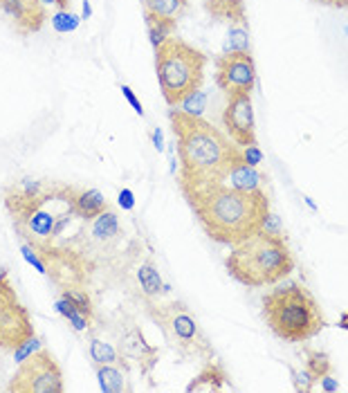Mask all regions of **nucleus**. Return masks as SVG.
Returning a JSON list of instances; mask_svg holds the SVG:
<instances>
[{
    "label": "nucleus",
    "mask_w": 348,
    "mask_h": 393,
    "mask_svg": "<svg viewBox=\"0 0 348 393\" xmlns=\"http://www.w3.org/2000/svg\"><path fill=\"white\" fill-rule=\"evenodd\" d=\"M169 120L180 162V192L184 194L227 182L231 169L243 159L238 144L231 142L211 122L184 112L182 108H171Z\"/></svg>",
    "instance_id": "obj_1"
},
{
    "label": "nucleus",
    "mask_w": 348,
    "mask_h": 393,
    "mask_svg": "<svg viewBox=\"0 0 348 393\" xmlns=\"http://www.w3.org/2000/svg\"><path fill=\"white\" fill-rule=\"evenodd\" d=\"M194 209L205 234L227 247H234L263 229L270 216V198L263 189H236L211 184L182 194Z\"/></svg>",
    "instance_id": "obj_2"
},
{
    "label": "nucleus",
    "mask_w": 348,
    "mask_h": 393,
    "mask_svg": "<svg viewBox=\"0 0 348 393\" xmlns=\"http://www.w3.org/2000/svg\"><path fill=\"white\" fill-rule=\"evenodd\" d=\"M295 256L281 234L268 229L256 231L254 236L231 247L225 258V268L231 279L245 288L274 285L295 270Z\"/></svg>",
    "instance_id": "obj_3"
},
{
    "label": "nucleus",
    "mask_w": 348,
    "mask_h": 393,
    "mask_svg": "<svg viewBox=\"0 0 348 393\" xmlns=\"http://www.w3.org/2000/svg\"><path fill=\"white\" fill-rule=\"evenodd\" d=\"M260 305L270 330L288 344L308 342L326 328V317L317 299L299 281L272 288L260 299Z\"/></svg>",
    "instance_id": "obj_4"
},
{
    "label": "nucleus",
    "mask_w": 348,
    "mask_h": 393,
    "mask_svg": "<svg viewBox=\"0 0 348 393\" xmlns=\"http://www.w3.org/2000/svg\"><path fill=\"white\" fill-rule=\"evenodd\" d=\"M207 54L180 36H169L155 48V72L164 101L178 108L182 101L198 93L205 83Z\"/></svg>",
    "instance_id": "obj_5"
},
{
    "label": "nucleus",
    "mask_w": 348,
    "mask_h": 393,
    "mask_svg": "<svg viewBox=\"0 0 348 393\" xmlns=\"http://www.w3.org/2000/svg\"><path fill=\"white\" fill-rule=\"evenodd\" d=\"M147 315L162 330L169 348L184 362L213 360V346L200 328L198 319L182 301H149Z\"/></svg>",
    "instance_id": "obj_6"
},
{
    "label": "nucleus",
    "mask_w": 348,
    "mask_h": 393,
    "mask_svg": "<svg viewBox=\"0 0 348 393\" xmlns=\"http://www.w3.org/2000/svg\"><path fill=\"white\" fill-rule=\"evenodd\" d=\"M34 322L30 310L19 299V293L9 281V270H0V348L16 351L27 340L34 337Z\"/></svg>",
    "instance_id": "obj_7"
},
{
    "label": "nucleus",
    "mask_w": 348,
    "mask_h": 393,
    "mask_svg": "<svg viewBox=\"0 0 348 393\" xmlns=\"http://www.w3.org/2000/svg\"><path fill=\"white\" fill-rule=\"evenodd\" d=\"M63 389V371L48 348H38L23 360L7 384V391L11 393H61Z\"/></svg>",
    "instance_id": "obj_8"
},
{
    "label": "nucleus",
    "mask_w": 348,
    "mask_h": 393,
    "mask_svg": "<svg viewBox=\"0 0 348 393\" xmlns=\"http://www.w3.org/2000/svg\"><path fill=\"white\" fill-rule=\"evenodd\" d=\"M256 83V63L250 52L234 50L216 59V85L225 95L252 93Z\"/></svg>",
    "instance_id": "obj_9"
},
{
    "label": "nucleus",
    "mask_w": 348,
    "mask_h": 393,
    "mask_svg": "<svg viewBox=\"0 0 348 393\" xmlns=\"http://www.w3.org/2000/svg\"><path fill=\"white\" fill-rule=\"evenodd\" d=\"M223 124L229 133V140L238 147L256 144V122L252 108V93L227 95V106L223 110Z\"/></svg>",
    "instance_id": "obj_10"
},
{
    "label": "nucleus",
    "mask_w": 348,
    "mask_h": 393,
    "mask_svg": "<svg viewBox=\"0 0 348 393\" xmlns=\"http://www.w3.org/2000/svg\"><path fill=\"white\" fill-rule=\"evenodd\" d=\"M117 351H120V360L124 362V367H133L139 369L142 375H151V371L155 369V364L159 360V351L157 346H153L151 342H147L144 332L139 326L128 324L117 342Z\"/></svg>",
    "instance_id": "obj_11"
},
{
    "label": "nucleus",
    "mask_w": 348,
    "mask_h": 393,
    "mask_svg": "<svg viewBox=\"0 0 348 393\" xmlns=\"http://www.w3.org/2000/svg\"><path fill=\"white\" fill-rule=\"evenodd\" d=\"M0 11L21 36L36 34L48 21V9L41 0H0Z\"/></svg>",
    "instance_id": "obj_12"
},
{
    "label": "nucleus",
    "mask_w": 348,
    "mask_h": 393,
    "mask_svg": "<svg viewBox=\"0 0 348 393\" xmlns=\"http://www.w3.org/2000/svg\"><path fill=\"white\" fill-rule=\"evenodd\" d=\"M227 382H229V375L223 364L209 360L207 367L186 384V391L189 393H218L227 387Z\"/></svg>",
    "instance_id": "obj_13"
},
{
    "label": "nucleus",
    "mask_w": 348,
    "mask_h": 393,
    "mask_svg": "<svg viewBox=\"0 0 348 393\" xmlns=\"http://www.w3.org/2000/svg\"><path fill=\"white\" fill-rule=\"evenodd\" d=\"M144 16L159 19L164 23L178 25V21L189 9V0H142Z\"/></svg>",
    "instance_id": "obj_14"
},
{
    "label": "nucleus",
    "mask_w": 348,
    "mask_h": 393,
    "mask_svg": "<svg viewBox=\"0 0 348 393\" xmlns=\"http://www.w3.org/2000/svg\"><path fill=\"white\" fill-rule=\"evenodd\" d=\"M122 234L120 216L115 214L110 207L106 211H101L97 218L90 221V236L95 243H110Z\"/></svg>",
    "instance_id": "obj_15"
},
{
    "label": "nucleus",
    "mask_w": 348,
    "mask_h": 393,
    "mask_svg": "<svg viewBox=\"0 0 348 393\" xmlns=\"http://www.w3.org/2000/svg\"><path fill=\"white\" fill-rule=\"evenodd\" d=\"M75 205L77 211L85 218V221H93L101 211L108 209V202L104 194L97 192V189H79L77 187V196H75Z\"/></svg>",
    "instance_id": "obj_16"
},
{
    "label": "nucleus",
    "mask_w": 348,
    "mask_h": 393,
    "mask_svg": "<svg viewBox=\"0 0 348 393\" xmlns=\"http://www.w3.org/2000/svg\"><path fill=\"white\" fill-rule=\"evenodd\" d=\"M229 187H236V189H263V182L268 180L263 173L256 171V167H250L245 159H241V162L231 169L229 173Z\"/></svg>",
    "instance_id": "obj_17"
},
{
    "label": "nucleus",
    "mask_w": 348,
    "mask_h": 393,
    "mask_svg": "<svg viewBox=\"0 0 348 393\" xmlns=\"http://www.w3.org/2000/svg\"><path fill=\"white\" fill-rule=\"evenodd\" d=\"M137 281L142 285V293L144 297H149V299H157L159 295L164 293V283H162V276H159L157 268L151 258H147L144 263H139L137 268Z\"/></svg>",
    "instance_id": "obj_18"
},
{
    "label": "nucleus",
    "mask_w": 348,
    "mask_h": 393,
    "mask_svg": "<svg viewBox=\"0 0 348 393\" xmlns=\"http://www.w3.org/2000/svg\"><path fill=\"white\" fill-rule=\"evenodd\" d=\"M95 371L99 377V387L104 393H122L130 389V384H126V375L115 364H97Z\"/></svg>",
    "instance_id": "obj_19"
},
{
    "label": "nucleus",
    "mask_w": 348,
    "mask_h": 393,
    "mask_svg": "<svg viewBox=\"0 0 348 393\" xmlns=\"http://www.w3.org/2000/svg\"><path fill=\"white\" fill-rule=\"evenodd\" d=\"M54 308H56V313H59L65 322L75 328L77 332H85V330H90L93 328V319L90 317H85L75 303H72L65 295H61L59 299H56V303H54Z\"/></svg>",
    "instance_id": "obj_20"
},
{
    "label": "nucleus",
    "mask_w": 348,
    "mask_h": 393,
    "mask_svg": "<svg viewBox=\"0 0 348 393\" xmlns=\"http://www.w3.org/2000/svg\"><path fill=\"white\" fill-rule=\"evenodd\" d=\"M306 371L315 377V382H319L326 373H332V362L328 353L317 351V348H306Z\"/></svg>",
    "instance_id": "obj_21"
},
{
    "label": "nucleus",
    "mask_w": 348,
    "mask_h": 393,
    "mask_svg": "<svg viewBox=\"0 0 348 393\" xmlns=\"http://www.w3.org/2000/svg\"><path fill=\"white\" fill-rule=\"evenodd\" d=\"M88 353H90V360L97 367V364H120V351L115 346H110L108 342H101L97 337L90 340L88 344Z\"/></svg>",
    "instance_id": "obj_22"
},
{
    "label": "nucleus",
    "mask_w": 348,
    "mask_h": 393,
    "mask_svg": "<svg viewBox=\"0 0 348 393\" xmlns=\"http://www.w3.org/2000/svg\"><path fill=\"white\" fill-rule=\"evenodd\" d=\"M144 21H147V30H149V38L153 43V48H159L162 43L173 36V30H176V25L171 23H164L159 19H151V16H144Z\"/></svg>",
    "instance_id": "obj_23"
},
{
    "label": "nucleus",
    "mask_w": 348,
    "mask_h": 393,
    "mask_svg": "<svg viewBox=\"0 0 348 393\" xmlns=\"http://www.w3.org/2000/svg\"><path fill=\"white\" fill-rule=\"evenodd\" d=\"M79 16L75 11H70V9H56L54 11V16H52V27H54V32H59V34H68V32H75L77 27H79Z\"/></svg>",
    "instance_id": "obj_24"
},
{
    "label": "nucleus",
    "mask_w": 348,
    "mask_h": 393,
    "mask_svg": "<svg viewBox=\"0 0 348 393\" xmlns=\"http://www.w3.org/2000/svg\"><path fill=\"white\" fill-rule=\"evenodd\" d=\"M243 50L250 52V43H248V27H229V50Z\"/></svg>",
    "instance_id": "obj_25"
},
{
    "label": "nucleus",
    "mask_w": 348,
    "mask_h": 393,
    "mask_svg": "<svg viewBox=\"0 0 348 393\" xmlns=\"http://www.w3.org/2000/svg\"><path fill=\"white\" fill-rule=\"evenodd\" d=\"M182 110L184 112H189V115H202V110H205V93L202 90H198V93H194V95H189L184 101H182Z\"/></svg>",
    "instance_id": "obj_26"
},
{
    "label": "nucleus",
    "mask_w": 348,
    "mask_h": 393,
    "mask_svg": "<svg viewBox=\"0 0 348 393\" xmlns=\"http://www.w3.org/2000/svg\"><path fill=\"white\" fill-rule=\"evenodd\" d=\"M38 348H43V342H41V340L36 337V335H34V337H30V340H27L21 348H16V351H14V360H16V362L21 364L23 360H27L32 353H36Z\"/></svg>",
    "instance_id": "obj_27"
},
{
    "label": "nucleus",
    "mask_w": 348,
    "mask_h": 393,
    "mask_svg": "<svg viewBox=\"0 0 348 393\" xmlns=\"http://www.w3.org/2000/svg\"><path fill=\"white\" fill-rule=\"evenodd\" d=\"M21 252H23V258L27 261L30 266H34L41 274H48V266H46V261L41 258V254L36 252V250H32L30 245L27 243H23V247H21Z\"/></svg>",
    "instance_id": "obj_28"
},
{
    "label": "nucleus",
    "mask_w": 348,
    "mask_h": 393,
    "mask_svg": "<svg viewBox=\"0 0 348 393\" xmlns=\"http://www.w3.org/2000/svg\"><path fill=\"white\" fill-rule=\"evenodd\" d=\"M290 375H292V382H295V389L297 391H310L315 387V377L306 369H303V371L290 369Z\"/></svg>",
    "instance_id": "obj_29"
},
{
    "label": "nucleus",
    "mask_w": 348,
    "mask_h": 393,
    "mask_svg": "<svg viewBox=\"0 0 348 393\" xmlns=\"http://www.w3.org/2000/svg\"><path fill=\"white\" fill-rule=\"evenodd\" d=\"M243 159L248 162L250 167H256L263 162V153H260V149L256 147V144H252V147H243Z\"/></svg>",
    "instance_id": "obj_30"
},
{
    "label": "nucleus",
    "mask_w": 348,
    "mask_h": 393,
    "mask_svg": "<svg viewBox=\"0 0 348 393\" xmlns=\"http://www.w3.org/2000/svg\"><path fill=\"white\" fill-rule=\"evenodd\" d=\"M117 205L124 209V211H133L135 209V196L130 189H122L120 196H117Z\"/></svg>",
    "instance_id": "obj_31"
},
{
    "label": "nucleus",
    "mask_w": 348,
    "mask_h": 393,
    "mask_svg": "<svg viewBox=\"0 0 348 393\" xmlns=\"http://www.w3.org/2000/svg\"><path fill=\"white\" fill-rule=\"evenodd\" d=\"M122 95L126 97V101H128L130 106H133V110H135V112L139 115V117H144V108H142V104H139V99L135 97V93L130 90L128 85H122Z\"/></svg>",
    "instance_id": "obj_32"
},
{
    "label": "nucleus",
    "mask_w": 348,
    "mask_h": 393,
    "mask_svg": "<svg viewBox=\"0 0 348 393\" xmlns=\"http://www.w3.org/2000/svg\"><path fill=\"white\" fill-rule=\"evenodd\" d=\"M319 387H322V391L326 393H332V391H339V382L332 377V373H326L322 380H319Z\"/></svg>",
    "instance_id": "obj_33"
},
{
    "label": "nucleus",
    "mask_w": 348,
    "mask_h": 393,
    "mask_svg": "<svg viewBox=\"0 0 348 393\" xmlns=\"http://www.w3.org/2000/svg\"><path fill=\"white\" fill-rule=\"evenodd\" d=\"M315 3L332 9H348V0H315Z\"/></svg>",
    "instance_id": "obj_34"
},
{
    "label": "nucleus",
    "mask_w": 348,
    "mask_h": 393,
    "mask_svg": "<svg viewBox=\"0 0 348 393\" xmlns=\"http://www.w3.org/2000/svg\"><path fill=\"white\" fill-rule=\"evenodd\" d=\"M153 147L162 153L164 151V133H162V128H155L153 130Z\"/></svg>",
    "instance_id": "obj_35"
},
{
    "label": "nucleus",
    "mask_w": 348,
    "mask_h": 393,
    "mask_svg": "<svg viewBox=\"0 0 348 393\" xmlns=\"http://www.w3.org/2000/svg\"><path fill=\"white\" fill-rule=\"evenodd\" d=\"M43 5H54V7H59V9H70V0H41Z\"/></svg>",
    "instance_id": "obj_36"
},
{
    "label": "nucleus",
    "mask_w": 348,
    "mask_h": 393,
    "mask_svg": "<svg viewBox=\"0 0 348 393\" xmlns=\"http://www.w3.org/2000/svg\"><path fill=\"white\" fill-rule=\"evenodd\" d=\"M93 16V7H90V0H83V7H81V19L88 21Z\"/></svg>",
    "instance_id": "obj_37"
},
{
    "label": "nucleus",
    "mask_w": 348,
    "mask_h": 393,
    "mask_svg": "<svg viewBox=\"0 0 348 393\" xmlns=\"http://www.w3.org/2000/svg\"><path fill=\"white\" fill-rule=\"evenodd\" d=\"M337 328H342V330H348V310H346V313H342L339 322H337Z\"/></svg>",
    "instance_id": "obj_38"
},
{
    "label": "nucleus",
    "mask_w": 348,
    "mask_h": 393,
    "mask_svg": "<svg viewBox=\"0 0 348 393\" xmlns=\"http://www.w3.org/2000/svg\"><path fill=\"white\" fill-rule=\"evenodd\" d=\"M205 3H211V0H205Z\"/></svg>",
    "instance_id": "obj_39"
}]
</instances>
